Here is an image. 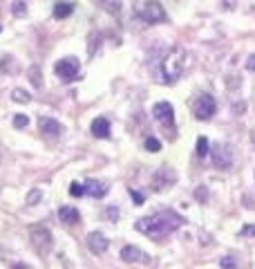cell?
<instances>
[{"label":"cell","mask_w":255,"mask_h":269,"mask_svg":"<svg viewBox=\"0 0 255 269\" xmlns=\"http://www.w3.org/2000/svg\"><path fill=\"white\" fill-rule=\"evenodd\" d=\"M72 11H74V4L72 2H58L56 7H54V18H56V20H63V18H67Z\"/></svg>","instance_id":"obj_16"},{"label":"cell","mask_w":255,"mask_h":269,"mask_svg":"<svg viewBox=\"0 0 255 269\" xmlns=\"http://www.w3.org/2000/svg\"><path fill=\"white\" fill-rule=\"evenodd\" d=\"M219 265H222V269H235V267H237V263H235L233 258H228V256L219 260Z\"/></svg>","instance_id":"obj_27"},{"label":"cell","mask_w":255,"mask_h":269,"mask_svg":"<svg viewBox=\"0 0 255 269\" xmlns=\"http://www.w3.org/2000/svg\"><path fill=\"white\" fill-rule=\"evenodd\" d=\"M38 128H40V133L54 134V137L63 133V126L58 124L56 119H52V117H40V119H38Z\"/></svg>","instance_id":"obj_14"},{"label":"cell","mask_w":255,"mask_h":269,"mask_svg":"<svg viewBox=\"0 0 255 269\" xmlns=\"http://www.w3.org/2000/svg\"><path fill=\"white\" fill-rule=\"evenodd\" d=\"M0 31H2V27H0Z\"/></svg>","instance_id":"obj_33"},{"label":"cell","mask_w":255,"mask_h":269,"mask_svg":"<svg viewBox=\"0 0 255 269\" xmlns=\"http://www.w3.org/2000/svg\"><path fill=\"white\" fill-rule=\"evenodd\" d=\"M195 195H197V200H199V202H206V200H208V191H206V186H197Z\"/></svg>","instance_id":"obj_28"},{"label":"cell","mask_w":255,"mask_h":269,"mask_svg":"<svg viewBox=\"0 0 255 269\" xmlns=\"http://www.w3.org/2000/svg\"><path fill=\"white\" fill-rule=\"evenodd\" d=\"M242 236H255V224H246L242 229Z\"/></svg>","instance_id":"obj_30"},{"label":"cell","mask_w":255,"mask_h":269,"mask_svg":"<svg viewBox=\"0 0 255 269\" xmlns=\"http://www.w3.org/2000/svg\"><path fill=\"white\" fill-rule=\"evenodd\" d=\"M177 182V173H174L172 168H168V166H161L159 170H155L152 173V179H150V186L152 191H164V188H168L170 184Z\"/></svg>","instance_id":"obj_8"},{"label":"cell","mask_w":255,"mask_h":269,"mask_svg":"<svg viewBox=\"0 0 255 269\" xmlns=\"http://www.w3.org/2000/svg\"><path fill=\"white\" fill-rule=\"evenodd\" d=\"M83 191H85V195L101 200V197L107 195V191H110V188H107V184L101 182V179H87V182H83Z\"/></svg>","instance_id":"obj_12"},{"label":"cell","mask_w":255,"mask_h":269,"mask_svg":"<svg viewBox=\"0 0 255 269\" xmlns=\"http://www.w3.org/2000/svg\"><path fill=\"white\" fill-rule=\"evenodd\" d=\"M29 240H31V247L38 251V256H47L54 247V238H52V231L43 224H34L29 229Z\"/></svg>","instance_id":"obj_4"},{"label":"cell","mask_w":255,"mask_h":269,"mask_svg":"<svg viewBox=\"0 0 255 269\" xmlns=\"http://www.w3.org/2000/svg\"><path fill=\"white\" fill-rule=\"evenodd\" d=\"M27 124H29V117L27 115H16L13 117V128H27Z\"/></svg>","instance_id":"obj_23"},{"label":"cell","mask_w":255,"mask_h":269,"mask_svg":"<svg viewBox=\"0 0 255 269\" xmlns=\"http://www.w3.org/2000/svg\"><path fill=\"white\" fill-rule=\"evenodd\" d=\"M183 67H186V49L181 45H174V47H170V52L166 54L164 63H161L166 83H174L183 74Z\"/></svg>","instance_id":"obj_2"},{"label":"cell","mask_w":255,"mask_h":269,"mask_svg":"<svg viewBox=\"0 0 255 269\" xmlns=\"http://www.w3.org/2000/svg\"><path fill=\"white\" fill-rule=\"evenodd\" d=\"M103 215H105L107 220H119V209H116V206H107V209L103 211Z\"/></svg>","instance_id":"obj_26"},{"label":"cell","mask_w":255,"mask_h":269,"mask_svg":"<svg viewBox=\"0 0 255 269\" xmlns=\"http://www.w3.org/2000/svg\"><path fill=\"white\" fill-rule=\"evenodd\" d=\"M40 197H43V191L40 188H31L29 193H27V206H34L40 202Z\"/></svg>","instance_id":"obj_20"},{"label":"cell","mask_w":255,"mask_h":269,"mask_svg":"<svg viewBox=\"0 0 255 269\" xmlns=\"http://www.w3.org/2000/svg\"><path fill=\"white\" fill-rule=\"evenodd\" d=\"M54 72H56V76H61L63 81H74L81 72V63H79V58H74V56L61 58V61L54 65Z\"/></svg>","instance_id":"obj_7"},{"label":"cell","mask_w":255,"mask_h":269,"mask_svg":"<svg viewBox=\"0 0 255 269\" xmlns=\"http://www.w3.org/2000/svg\"><path fill=\"white\" fill-rule=\"evenodd\" d=\"M96 2L101 4L107 13H112V16H119L121 13V0H96Z\"/></svg>","instance_id":"obj_17"},{"label":"cell","mask_w":255,"mask_h":269,"mask_svg":"<svg viewBox=\"0 0 255 269\" xmlns=\"http://www.w3.org/2000/svg\"><path fill=\"white\" fill-rule=\"evenodd\" d=\"M132 13L143 22H164L166 9L157 0H132Z\"/></svg>","instance_id":"obj_3"},{"label":"cell","mask_w":255,"mask_h":269,"mask_svg":"<svg viewBox=\"0 0 255 269\" xmlns=\"http://www.w3.org/2000/svg\"><path fill=\"white\" fill-rule=\"evenodd\" d=\"M206 155H210V143H208V139L206 137H199L197 139V157L204 159Z\"/></svg>","instance_id":"obj_18"},{"label":"cell","mask_w":255,"mask_h":269,"mask_svg":"<svg viewBox=\"0 0 255 269\" xmlns=\"http://www.w3.org/2000/svg\"><path fill=\"white\" fill-rule=\"evenodd\" d=\"M121 260H125V263H139V265H150L152 263L150 256H148L143 249L134 247V245H125L123 249H121Z\"/></svg>","instance_id":"obj_9"},{"label":"cell","mask_w":255,"mask_h":269,"mask_svg":"<svg viewBox=\"0 0 255 269\" xmlns=\"http://www.w3.org/2000/svg\"><path fill=\"white\" fill-rule=\"evenodd\" d=\"M181 224H183V218L179 213H174V211H161V213H155V215H148V218L137 220L134 229L141 231L143 236L152 238V240H164L166 236L177 231Z\"/></svg>","instance_id":"obj_1"},{"label":"cell","mask_w":255,"mask_h":269,"mask_svg":"<svg viewBox=\"0 0 255 269\" xmlns=\"http://www.w3.org/2000/svg\"><path fill=\"white\" fill-rule=\"evenodd\" d=\"M70 195H72V197H81V195H85V191H83V184H79V182H72V184H70Z\"/></svg>","instance_id":"obj_25"},{"label":"cell","mask_w":255,"mask_h":269,"mask_svg":"<svg viewBox=\"0 0 255 269\" xmlns=\"http://www.w3.org/2000/svg\"><path fill=\"white\" fill-rule=\"evenodd\" d=\"M89 128H92L94 137H98V139H107V137H110V121H107L105 117H96Z\"/></svg>","instance_id":"obj_15"},{"label":"cell","mask_w":255,"mask_h":269,"mask_svg":"<svg viewBox=\"0 0 255 269\" xmlns=\"http://www.w3.org/2000/svg\"><path fill=\"white\" fill-rule=\"evenodd\" d=\"M11 97H13V101H18V103H29L31 101V97H29V92H25V90H20V88H16L11 92Z\"/></svg>","instance_id":"obj_21"},{"label":"cell","mask_w":255,"mask_h":269,"mask_svg":"<svg viewBox=\"0 0 255 269\" xmlns=\"http://www.w3.org/2000/svg\"><path fill=\"white\" fill-rule=\"evenodd\" d=\"M244 204L249 206V209H255V197L253 195H244Z\"/></svg>","instance_id":"obj_31"},{"label":"cell","mask_w":255,"mask_h":269,"mask_svg":"<svg viewBox=\"0 0 255 269\" xmlns=\"http://www.w3.org/2000/svg\"><path fill=\"white\" fill-rule=\"evenodd\" d=\"M146 150H150V152L161 150V141H159L157 137H148V139H146Z\"/></svg>","instance_id":"obj_22"},{"label":"cell","mask_w":255,"mask_h":269,"mask_svg":"<svg viewBox=\"0 0 255 269\" xmlns=\"http://www.w3.org/2000/svg\"><path fill=\"white\" fill-rule=\"evenodd\" d=\"M210 159H213L215 168H222V170L231 168V166H233V148L228 146V143H224V141H217L213 146Z\"/></svg>","instance_id":"obj_6"},{"label":"cell","mask_w":255,"mask_h":269,"mask_svg":"<svg viewBox=\"0 0 255 269\" xmlns=\"http://www.w3.org/2000/svg\"><path fill=\"white\" fill-rule=\"evenodd\" d=\"M246 67H249L251 72H255V54H251L249 61H246Z\"/></svg>","instance_id":"obj_32"},{"label":"cell","mask_w":255,"mask_h":269,"mask_svg":"<svg viewBox=\"0 0 255 269\" xmlns=\"http://www.w3.org/2000/svg\"><path fill=\"white\" fill-rule=\"evenodd\" d=\"M190 110H192V115H195V119L208 121L210 117L217 112V101H215L210 94H197L190 103Z\"/></svg>","instance_id":"obj_5"},{"label":"cell","mask_w":255,"mask_h":269,"mask_svg":"<svg viewBox=\"0 0 255 269\" xmlns=\"http://www.w3.org/2000/svg\"><path fill=\"white\" fill-rule=\"evenodd\" d=\"M11 9H13V16H25V13H27V7H25L22 0H13Z\"/></svg>","instance_id":"obj_24"},{"label":"cell","mask_w":255,"mask_h":269,"mask_svg":"<svg viewBox=\"0 0 255 269\" xmlns=\"http://www.w3.org/2000/svg\"><path fill=\"white\" fill-rule=\"evenodd\" d=\"M85 242H87V249L92 251L94 256H101V254H105V251H107V247H110V242H107V238L103 236L101 231H92V233H89V236H87V240H85Z\"/></svg>","instance_id":"obj_11"},{"label":"cell","mask_w":255,"mask_h":269,"mask_svg":"<svg viewBox=\"0 0 255 269\" xmlns=\"http://www.w3.org/2000/svg\"><path fill=\"white\" fill-rule=\"evenodd\" d=\"M58 218H61L63 224H70V227H74V224L81 222V213L76 206H70V204H63L61 209H58Z\"/></svg>","instance_id":"obj_13"},{"label":"cell","mask_w":255,"mask_h":269,"mask_svg":"<svg viewBox=\"0 0 255 269\" xmlns=\"http://www.w3.org/2000/svg\"><path fill=\"white\" fill-rule=\"evenodd\" d=\"M29 76H31V85H34V88H40V85H43V79H40V67L38 65H31L29 67Z\"/></svg>","instance_id":"obj_19"},{"label":"cell","mask_w":255,"mask_h":269,"mask_svg":"<svg viewBox=\"0 0 255 269\" xmlns=\"http://www.w3.org/2000/svg\"><path fill=\"white\" fill-rule=\"evenodd\" d=\"M152 115H155V119L159 121V124L164 126H172L174 124V108L170 106L168 101H159L152 106Z\"/></svg>","instance_id":"obj_10"},{"label":"cell","mask_w":255,"mask_h":269,"mask_svg":"<svg viewBox=\"0 0 255 269\" xmlns=\"http://www.w3.org/2000/svg\"><path fill=\"white\" fill-rule=\"evenodd\" d=\"M130 197H132L137 204H143V195H141L139 191H134V188H130Z\"/></svg>","instance_id":"obj_29"}]
</instances>
